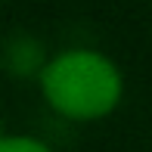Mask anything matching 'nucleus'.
I'll use <instances>...</instances> for the list:
<instances>
[{
  "instance_id": "f257e3e1",
  "label": "nucleus",
  "mask_w": 152,
  "mask_h": 152,
  "mask_svg": "<svg viewBox=\"0 0 152 152\" xmlns=\"http://www.w3.org/2000/svg\"><path fill=\"white\" fill-rule=\"evenodd\" d=\"M40 93L47 106L68 121H96L118 109L124 78L99 50H62L40 68Z\"/></svg>"
},
{
  "instance_id": "f03ea898",
  "label": "nucleus",
  "mask_w": 152,
  "mask_h": 152,
  "mask_svg": "<svg viewBox=\"0 0 152 152\" xmlns=\"http://www.w3.org/2000/svg\"><path fill=\"white\" fill-rule=\"evenodd\" d=\"M0 152H53V149L47 146L44 140H37V137L10 134V137H3V143H0Z\"/></svg>"
}]
</instances>
